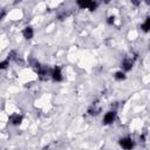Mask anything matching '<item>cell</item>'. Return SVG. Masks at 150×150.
<instances>
[{
  "instance_id": "obj_1",
  "label": "cell",
  "mask_w": 150,
  "mask_h": 150,
  "mask_svg": "<svg viewBox=\"0 0 150 150\" xmlns=\"http://www.w3.org/2000/svg\"><path fill=\"white\" fill-rule=\"evenodd\" d=\"M76 5L81 9H89L90 12H94L97 8V2L96 1H89V0H79L76 1Z\"/></svg>"
},
{
  "instance_id": "obj_2",
  "label": "cell",
  "mask_w": 150,
  "mask_h": 150,
  "mask_svg": "<svg viewBox=\"0 0 150 150\" xmlns=\"http://www.w3.org/2000/svg\"><path fill=\"white\" fill-rule=\"evenodd\" d=\"M118 144H120V146H121L122 149H124V150H132L134 146H135V142H134L132 138L129 137V136H125V137L120 138Z\"/></svg>"
},
{
  "instance_id": "obj_3",
  "label": "cell",
  "mask_w": 150,
  "mask_h": 150,
  "mask_svg": "<svg viewBox=\"0 0 150 150\" xmlns=\"http://www.w3.org/2000/svg\"><path fill=\"white\" fill-rule=\"evenodd\" d=\"M115 120H116V111L115 110H109L104 114L102 122H103L104 125H109V124H112L115 122Z\"/></svg>"
},
{
  "instance_id": "obj_4",
  "label": "cell",
  "mask_w": 150,
  "mask_h": 150,
  "mask_svg": "<svg viewBox=\"0 0 150 150\" xmlns=\"http://www.w3.org/2000/svg\"><path fill=\"white\" fill-rule=\"evenodd\" d=\"M50 77L53 79L54 82H61L63 80V76H62V71H61V68L55 66L52 70H50Z\"/></svg>"
},
{
  "instance_id": "obj_5",
  "label": "cell",
  "mask_w": 150,
  "mask_h": 150,
  "mask_svg": "<svg viewBox=\"0 0 150 150\" xmlns=\"http://www.w3.org/2000/svg\"><path fill=\"white\" fill-rule=\"evenodd\" d=\"M122 69H123V71L125 73V71H129V70H131V68H132V66H134V61H132V59L131 57H125L123 61H122Z\"/></svg>"
},
{
  "instance_id": "obj_6",
  "label": "cell",
  "mask_w": 150,
  "mask_h": 150,
  "mask_svg": "<svg viewBox=\"0 0 150 150\" xmlns=\"http://www.w3.org/2000/svg\"><path fill=\"white\" fill-rule=\"evenodd\" d=\"M22 35L26 40H30L33 36H34V29L30 27V26H26L23 29H22Z\"/></svg>"
},
{
  "instance_id": "obj_7",
  "label": "cell",
  "mask_w": 150,
  "mask_h": 150,
  "mask_svg": "<svg viewBox=\"0 0 150 150\" xmlns=\"http://www.w3.org/2000/svg\"><path fill=\"white\" fill-rule=\"evenodd\" d=\"M22 121H23V117H22V115H20V114H15V115H13V116L11 117V123H12L13 125H20V124L22 123Z\"/></svg>"
},
{
  "instance_id": "obj_8",
  "label": "cell",
  "mask_w": 150,
  "mask_h": 150,
  "mask_svg": "<svg viewBox=\"0 0 150 150\" xmlns=\"http://www.w3.org/2000/svg\"><path fill=\"white\" fill-rule=\"evenodd\" d=\"M149 28H150V18H146L145 21L141 25V29H142L143 32L148 33V32H149Z\"/></svg>"
},
{
  "instance_id": "obj_9",
  "label": "cell",
  "mask_w": 150,
  "mask_h": 150,
  "mask_svg": "<svg viewBox=\"0 0 150 150\" xmlns=\"http://www.w3.org/2000/svg\"><path fill=\"white\" fill-rule=\"evenodd\" d=\"M114 77H115L117 81H123V80H125L127 75H125V73H124L123 70H118V71H116V73H115Z\"/></svg>"
},
{
  "instance_id": "obj_10",
  "label": "cell",
  "mask_w": 150,
  "mask_h": 150,
  "mask_svg": "<svg viewBox=\"0 0 150 150\" xmlns=\"http://www.w3.org/2000/svg\"><path fill=\"white\" fill-rule=\"evenodd\" d=\"M88 112H89V115H91V116H96V115L100 112V108H96V107H95V103H94V105L88 109Z\"/></svg>"
},
{
  "instance_id": "obj_11",
  "label": "cell",
  "mask_w": 150,
  "mask_h": 150,
  "mask_svg": "<svg viewBox=\"0 0 150 150\" xmlns=\"http://www.w3.org/2000/svg\"><path fill=\"white\" fill-rule=\"evenodd\" d=\"M9 66V61L8 60H4V61H0V70H4L6 68H8Z\"/></svg>"
},
{
  "instance_id": "obj_12",
  "label": "cell",
  "mask_w": 150,
  "mask_h": 150,
  "mask_svg": "<svg viewBox=\"0 0 150 150\" xmlns=\"http://www.w3.org/2000/svg\"><path fill=\"white\" fill-rule=\"evenodd\" d=\"M114 22H115V16L114 15H110V16L107 18V23L108 25H114Z\"/></svg>"
},
{
  "instance_id": "obj_13",
  "label": "cell",
  "mask_w": 150,
  "mask_h": 150,
  "mask_svg": "<svg viewBox=\"0 0 150 150\" xmlns=\"http://www.w3.org/2000/svg\"><path fill=\"white\" fill-rule=\"evenodd\" d=\"M5 15H6V12H5V11H1V12H0V20H2V19L5 18Z\"/></svg>"
}]
</instances>
